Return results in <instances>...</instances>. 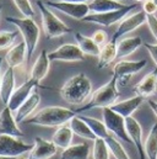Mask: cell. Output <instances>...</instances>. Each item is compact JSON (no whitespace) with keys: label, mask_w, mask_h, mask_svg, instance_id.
I'll return each instance as SVG.
<instances>
[{"label":"cell","mask_w":157,"mask_h":159,"mask_svg":"<svg viewBox=\"0 0 157 159\" xmlns=\"http://www.w3.org/2000/svg\"><path fill=\"white\" fill-rule=\"evenodd\" d=\"M92 94V83L88 77L83 73H78L71 77L60 89L62 98L71 104V105H80L86 101V99Z\"/></svg>","instance_id":"1"},{"label":"cell","mask_w":157,"mask_h":159,"mask_svg":"<svg viewBox=\"0 0 157 159\" xmlns=\"http://www.w3.org/2000/svg\"><path fill=\"white\" fill-rule=\"evenodd\" d=\"M74 116H76V111L70 109L63 106H47L33 116L28 117L26 122L43 127H60L66 125Z\"/></svg>","instance_id":"2"},{"label":"cell","mask_w":157,"mask_h":159,"mask_svg":"<svg viewBox=\"0 0 157 159\" xmlns=\"http://www.w3.org/2000/svg\"><path fill=\"white\" fill-rule=\"evenodd\" d=\"M119 98V90H118V81L114 75L109 79L108 83H106L103 86L97 89L95 93L91 94L90 101L76 110V114L78 112H85L92 109H104V107H111L117 102Z\"/></svg>","instance_id":"3"},{"label":"cell","mask_w":157,"mask_h":159,"mask_svg":"<svg viewBox=\"0 0 157 159\" xmlns=\"http://www.w3.org/2000/svg\"><path fill=\"white\" fill-rule=\"evenodd\" d=\"M37 6L39 9L40 16H42V25H43V30L45 34V37L48 40L52 39H57V37H62L64 35H68L70 32H73V29L69 27L68 25H65V22H63L52 10L50 7L44 4L43 1L37 0Z\"/></svg>","instance_id":"4"},{"label":"cell","mask_w":157,"mask_h":159,"mask_svg":"<svg viewBox=\"0 0 157 159\" xmlns=\"http://www.w3.org/2000/svg\"><path fill=\"white\" fill-rule=\"evenodd\" d=\"M7 22H10L11 25L16 26L17 30L21 32L23 41L27 46V59H30L32 57V54L35 53L37 44L39 41V31L38 25L35 22V20L32 17H10L7 16L5 19Z\"/></svg>","instance_id":"5"},{"label":"cell","mask_w":157,"mask_h":159,"mask_svg":"<svg viewBox=\"0 0 157 159\" xmlns=\"http://www.w3.org/2000/svg\"><path fill=\"white\" fill-rule=\"evenodd\" d=\"M134 9H136V4L126 5L123 9L114 10V11H108V12H100V14L90 12L87 16H85L82 19V21L83 22H92V24H97V25H102V26H112L113 24L120 22Z\"/></svg>","instance_id":"6"},{"label":"cell","mask_w":157,"mask_h":159,"mask_svg":"<svg viewBox=\"0 0 157 159\" xmlns=\"http://www.w3.org/2000/svg\"><path fill=\"white\" fill-rule=\"evenodd\" d=\"M102 116H103V122L108 131L114 134L118 139L126 142V143H133L128 132H126V126H125V117L119 115L118 112L113 111L111 107H104L102 109Z\"/></svg>","instance_id":"7"},{"label":"cell","mask_w":157,"mask_h":159,"mask_svg":"<svg viewBox=\"0 0 157 159\" xmlns=\"http://www.w3.org/2000/svg\"><path fill=\"white\" fill-rule=\"evenodd\" d=\"M147 64L146 59L141 61H125L120 59L113 67V75L117 78L118 85L125 86L133 75L142 70Z\"/></svg>","instance_id":"8"},{"label":"cell","mask_w":157,"mask_h":159,"mask_svg":"<svg viewBox=\"0 0 157 159\" xmlns=\"http://www.w3.org/2000/svg\"><path fill=\"white\" fill-rule=\"evenodd\" d=\"M33 148V144L25 143L19 137L1 134L0 136V156L19 158L28 153Z\"/></svg>","instance_id":"9"},{"label":"cell","mask_w":157,"mask_h":159,"mask_svg":"<svg viewBox=\"0 0 157 159\" xmlns=\"http://www.w3.org/2000/svg\"><path fill=\"white\" fill-rule=\"evenodd\" d=\"M52 62H82L85 61V53L81 51L78 44L64 43L55 51L48 53Z\"/></svg>","instance_id":"10"},{"label":"cell","mask_w":157,"mask_h":159,"mask_svg":"<svg viewBox=\"0 0 157 159\" xmlns=\"http://www.w3.org/2000/svg\"><path fill=\"white\" fill-rule=\"evenodd\" d=\"M49 7L55 9L65 15L82 21L85 16H87L91 11L87 2H66V1H47L45 2Z\"/></svg>","instance_id":"11"},{"label":"cell","mask_w":157,"mask_h":159,"mask_svg":"<svg viewBox=\"0 0 157 159\" xmlns=\"http://www.w3.org/2000/svg\"><path fill=\"white\" fill-rule=\"evenodd\" d=\"M36 88H45L43 85L38 84L37 81H35L33 79L28 78L23 84H21L19 88L15 89V91L12 93L10 100H9V104L6 105L12 112H16L17 109L30 98V95L33 93V90Z\"/></svg>","instance_id":"12"},{"label":"cell","mask_w":157,"mask_h":159,"mask_svg":"<svg viewBox=\"0 0 157 159\" xmlns=\"http://www.w3.org/2000/svg\"><path fill=\"white\" fill-rule=\"evenodd\" d=\"M146 22V14L142 11H136L134 14H129L128 16H125L118 25L117 30L112 37V40L117 42L120 37H123L124 35H128L133 31H135L138 27H140L142 24Z\"/></svg>","instance_id":"13"},{"label":"cell","mask_w":157,"mask_h":159,"mask_svg":"<svg viewBox=\"0 0 157 159\" xmlns=\"http://www.w3.org/2000/svg\"><path fill=\"white\" fill-rule=\"evenodd\" d=\"M58 151V147L53 141H47L42 137L35 138L33 148L28 152V159H49L52 158Z\"/></svg>","instance_id":"14"},{"label":"cell","mask_w":157,"mask_h":159,"mask_svg":"<svg viewBox=\"0 0 157 159\" xmlns=\"http://www.w3.org/2000/svg\"><path fill=\"white\" fill-rule=\"evenodd\" d=\"M125 126H126V132L133 142V144L136 147V151L140 156V159H145V149L142 144V127L138 122V120L134 119L133 116L125 117Z\"/></svg>","instance_id":"15"},{"label":"cell","mask_w":157,"mask_h":159,"mask_svg":"<svg viewBox=\"0 0 157 159\" xmlns=\"http://www.w3.org/2000/svg\"><path fill=\"white\" fill-rule=\"evenodd\" d=\"M1 134L14 136L19 138L23 137V132L19 128L14 112L7 106H5L0 112V136Z\"/></svg>","instance_id":"16"},{"label":"cell","mask_w":157,"mask_h":159,"mask_svg":"<svg viewBox=\"0 0 157 159\" xmlns=\"http://www.w3.org/2000/svg\"><path fill=\"white\" fill-rule=\"evenodd\" d=\"M134 93L136 95H140L145 99L155 95L157 93V67L146 74L142 79L140 80L135 86H134Z\"/></svg>","instance_id":"17"},{"label":"cell","mask_w":157,"mask_h":159,"mask_svg":"<svg viewBox=\"0 0 157 159\" xmlns=\"http://www.w3.org/2000/svg\"><path fill=\"white\" fill-rule=\"evenodd\" d=\"M26 59H27V46L25 41H21L20 43L12 46L5 54L6 64L14 69L21 67Z\"/></svg>","instance_id":"18"},{"label":"cell","mask_w":157,"mask_h":159,"mask_svg":"<svg viewBox=\"0 0 157 159\" xmlns=\"http://www.w3.org/2000/svg\"><path fill=\"white\" fill-rule=\"evenodd\" d=\"M144 100H145V98H142L140 95H135L134 98L116 102L114 105L111 106V109L118 112L119 115H121L123 117H129V116H133V114L140 107V105L144 102Z\"/></svg>","instance_id":"19"},{"label":"cell","mask_w":157,"mask_h":159,"mask_svg":"<svg viewBox=\"0 0 157 159\" xmlns=\"http://www.w3.org/2000/svg\"><path fill=\"white\" fill-rule=\"evenodd\" d=\"M40 102V95H39L37 91H33L30 98L17 109V111L15 112V119H16V122L17 123H21L23 121L28 119L33 111L37 109V106L39 105Z\"/></svg>","instance_id":"20"},{"label":"cell","mask_w":157,"mask_h":159,"mask_svg":"<svg viewBox=\"0 0 157 159\" xmlns=\"http://www.w3.org/2000/svg\"><path fill=\"white\" fill-rule=\"evenodd\" d=\"M50 59L48 57V53L45 49H43L40 52V54L38 56V58L36 59L32 69H31V75L30 78L33 79L35 81H37L38 84H40V81L45 78V75L49 72V67H50Z\"/></svg>","instance_id":"21"},{"label":"cell","mask_w":157,"mask_h":159,"mask_svg":"<svg viewBox=\"0 0 157 159\" xmlns=\"http://www.w3.org/2000/svg\"><path fill=\"white\" fill-rule=\"evenodd\" d=\"M15 91V74H14V68L9 67L5 73L1 77L0 83V100L1 102L6 106L9 104V100Z\"/></svg>","instance_id":"22"},{"label":"cell","mask_w":157,"mask_h":159,"mask_svg":"<svg viewBox=\"0 0 157 159\" xmlns=\"http://www.w3.org/2000/svg\"><path fill=\"white\" fill-rule=\"evenodd\" d=\"M118 54V43L116 41H108L106 44L101 47V52L98 56V69H103L108 67L116 58Z\"/></svg>","instance_id":"23"},{"label":"cell","mask_w":157,"mask_h":159,"mask_svg":"<svg viewBox=\"0 0 157 159\" xmlns=\"http://www.w3.org/2000/svg\"><path fill=\"white\" fill-rule=\"evenodd\" d=\"M144 42L141 40V37L139 36H134V37H126L119 41L118 43V54L117 58L123 59L130 54H133L140 46H142Z\"/></svg>","instance_id":"24"},{"label":"cell","mask_w":157,"mask_h":159,"mask_svg":"<svg viewBox=\"0 0 157 159\" xmlns=\"http://www.w3.org/2000/svg\"><path fill=\"white\" fill-rule=\"evenodd\" d=\"M91 153L87 143H78L63 149L60 159H88Z\"/></svg>","instance_id":"25"},{"label":"cell","mask_w":157,"mask_h":159,"mask_svg":"<svg viewBox=\"0 0 157 159\" xmlns=\"http://www.w3.org/2000/svg\"><path fill=\"white\" fill-rule=\"evenodd\" d=\"M69 126L73 129L74 134H76L81 138H85V139H88V141H95L97 138L96 134L92 132V129L88 127V125L80 116H74L69 121Z\"/></svg>","instance_id":"26"},{"label":"cell","mask_w":157,"mask_h":159,"mask_svg":"<svg viewBox=\"0 0 157 159\" xmlns=\"http://www.w3.org/2000/svg\"><path fill=\"white\" fill-rule=\"evenodd\" d=\"M73 137H74V132H73V129L70 128V126L64 125V126H60V127L54 132L52 141L54 142V144H55L58 148L65 149V148H68L69 146H71Z\"/></svg>","instance_id":"27"},{"label":"cell","mask_w":157,"mask_h":159,"mask_svg":"<svg viewBox=\"0 0 157 159\" xmlns=\"http://www.w3.org/2000/svg\"><path fill=\"white\" fill-rule=\"evenodd\" d=\"M126 5L121 4L117 0H91L88 2V7L91 12H108V11H114L125 7Z\"/></svg>","instance_id":"28"},{"label":"cell","mask_w":157,"mask_h":159,"mask_svg":"<svg viewBox=\"0 0 157 159\" xmlns=\"http://www.w3.org/2000/svg\"><path fill=\"white\" fill-rule=\"evenodd\" d=\"M75 40L78 42V46L81 48V51L85 54L88 56H93V57H98L100 52H101V46H98L92 37H87L85 35H82L81 32L75 34Z\"/></svg>","instance_id":"29"},{"label":"cell","mask_w":157,"mask_h":159,"mask_svg":"<svg viewBox=\"0 0 157 159\" xmlns=\"http://www.w3.org/2000/svg\"><path fill=\"white\" fill-rule=\"evenodd\" d=\"M146 159H157V122L150 129V133L144 144Z\"/></svg>","instance_id":"30"},{"label":"cell","mask_w":157,"mask_h":159,"mask_svg":"<svg viewBox=\"0 0 157 159\" xmlns=\"http://www.w3.org/2000/svg\"><path fill=\"white\" fill-rule=\"evenodd\" d=\"M80 117L88 125V127L92 129V132L96 134L97 138H103V139H106V138L111 134V132L108 131V128L106 127V125H104L103 121H100V120L90 117V116H83V115L80 116Z\"/></svg>","instance_id":"31"},{"label":"cell","mask_w":157,"mask_h":159,"mask_svg":"<svg viewBox=\"0 0 157 159\" xmlns=\"http://www.w3.org/2000/svg\"><path fill=\"white\" fill-rule=\"evenodd\" d=\"M106 142L108 144V148L111 151V154H113V157L116 159H130V157L126 153V151L124 149V147L121 146V143L118 141V138L114 134L111 133L106 138Z\"/></svg>","instance_id":"32"},{"label":"cell","mask_w":157,"mask_h":159,"mask_svg":"<svg viewBox=\"0 0 157 159\" xmlns=\"http://www.w3.org/2000/svg\"><path fill=\"white\" fill-rule=\"evenodd\" d=\"M109 154H111V151L108 148L106 139L96 138L93 141V148H92L93 159H109Z\"/></svg>","instance_id":"33"},{"label":"cell","mask_w":157,"mask_h":159,"mask_svg":"<svg viewBox=\"0 0 157 159\" xmlns=\"http://www.w3.org/2000/svg\"><path fill=\"white\" fill-rule=\"evenodd\" d=\"M19 36V31H0V51L11 48Z\"/></svg>","instance_id":"34"},{"label":"cell","mask_w":157,"mask_h":159,"mask_svg":"<svg viewBox=\"0 0 157 159\" xmlns=\"http://www.w3.org/2000/svg\"><path fill=\"white\" fill-rule=\"evenodd\" d=\"M16 5V7L20 10V12L25 17H33L35 16V10L30 0H12Z\"/></svg>","instance_id":"35"},{"label":"cell","mask_w":157,"mask_h":159,"mask_svg":"<svg viewBox=\"0 0 157 159\" xmlns=\"http://www.w3.org/2000/svg\"><path fill=\"white\" fill-rule=\"evenodd\" d=\"M146 24L149 25V29L152 34V36L155 37L157 42V17L155 14H149L146 15Z\"/></svg>","instance_id":"36"},{"label":"cell","mask_w":157,"mask_h":159,"mask_svg":"<svg viewBox=\"0 0 157 159\" xmlns=\"http://www.w3.org/2000/svg\"><path fill=\"white\" fill-rule=\"evenodd\" d=\"M92 39H93V41H95L98 46L102 47L103 44L107 43V32L103 31V30H97V31H95V34L92 35Z\"/></svg>","instance_id":"37"},{"label":"cell","mask_w":157,"mask_h":159,"mask_svg":"<svg viewBox=\"0 0 157 159\" xmlns=\"http://www.w3.org/2000/svg\"><path fill=\"white\" fill-rule=\"evenodd\" d=\"M142 10L146 15L149 14H155L157 11V5L154 0H144L142 1Z\"/></svg>","instance_id":"38"},{"label":"cell","mask_w":157,"mask_h":159,"mask_svg":"<svg viewBox=\"0 0 157 159\" xmlns=\"http://www.w3.org/2000/svg\"><path fill=\"white\" fill-rule=\"evenodd\" d=\"M142 46L149 51V53H150V56H151L152 61L155 62V64H156V67H157V44H152V43L144 42V44H142Z\"/></svg>","instance_id":"39"},{"label":"cell","mask_w":157,"mask_h":159,"mask_svg":"<svg viewBox=\"0 0 157 159\" xmlns=\"http://www.w3.org/2000/svg\"><path fill=\"white\" fill-rule=\"evenodd\" d=\"M147 102H149V106L152 109V111L155 112V115H156V117H157V101H154V100H149Z\"/></svg>","instance_id":"40"},{"label":"cell","mask_w":157,"mask_h":159,"mask_svg":"<svg viewBox=\"0 0 157 159\" xmlns=\"http://www.w3.org/2000/svg\"><path fill=\"white\" fill-rule=\"evenodd\" d=\"M55 1H66V2H87L88 0H55Z\"/></svg>","instance_id":"41"},{"label":"cell","mask_w":157,"mask_h":159,"mask_svg":"<svg viewBox=\"0 0 157 159\" xmlns=\"http://www.w3.org/2000/svg\"><path fill=\"white\" fill-rule=\"evenodd\" d=\"M0 159H17V158H14V157H2V156H0Z\"/></svg>","instance_id":"42"},{"label":"cell","mask_w":157,"mask_h":159,"mask_svg":"<svg viewBox=\"0 0 157 159\" xmlns=\"http://www.w3.org/2000/svg\"><path fill=\"white\" fill-rule=\"evenodd\" d=\"M1 63H2V58L0 57V69H1ZM0 83H1V78H0Z\"/></svg>","instance_id":"43"},{"label":"cell","mask_w":157,"mask_h":159,"mask_svg":"<svg viewBox=\"0 0 157 159\" xmlns=\"http://www.w3.org/2000/svg\"><path fill=\"white\" fill-rule=\"evenodd\" d=\"M1 10H2V5L0 4V14H1Z\"/></svg>","instance_id":"44"},{"label":"cell","mask_w":157,"mask_h":159,"mask_svg":"<svg viewBox=\"0 0 157 159\" xmlns=\"http://www.w3.org/2000/svg\"><path fill=\"white\" fill-rule=\"evenodd\" d=\"M136 2H140V1H144V0H135Z\"/></svg>","instance_id":"45"},{"label":"cell","mask_w":157,"mask_h":159,"mask_svg":"<svg viewBox=\"0 0 157 159\" xmlns=\"http://www.w3.org/2000/svg\"><path fill=\"white\" fill-rule=\"evenodd\" d=\"M17 159H28V158H22V157H19Z\"/></svg>","instance_id":"46"},{"label":"cell","mask_w":157,"mask_h":159,"mask_svg":"<svg viewBox=\"0 0 157 159\" xmlns=\"http://www.w3.org/2000/svg\"><path fill=\"white\" fill-rule=\"evenodd\" d=\"M154 1H155V4H156V5H157V0H154Z\"/></svg>","instance_id":"47"},{"label":"cell","mask_w":157,"mask_h":159,"mask_svg":"<svg viewBox=\"0 0 157 159\" xmlns=\"http://www.w3.org/2000/svg\"><path fill=\"white\" fill-rule=\"evenodd\" d=\"M117 1H120V0H117Z\"/></svg>","instance_id":"48"}]
</instances>
